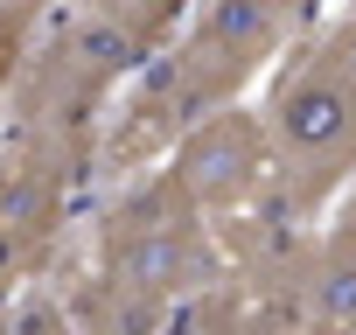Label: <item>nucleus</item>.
<instances>
[{
	"mask_svg": "<svg viewBox=\"0 0 356 335\" xmlns=\"http://www.w3.org/2000/svg\"><path fill=\"white\" fill-rule=\"evenodd\" d=\"M307 28L280 8V0H196V15L182 22L161 56H147L133 70V84L119 91L112 119H105V147L98 168H154L175 154L189 126H203L210 112L238 105L259 77H273V63L300 42Z\"/></svg>",
	"mask_w": 356,
	"mask_h": 335,
	"instance_id": "f257e3e1",
	"label": "nucleus"
},
{
	"mask_svg": "<svg viewBox=\"0 0 356 335\" xmlns=\"http://www.w3.org/2000/svg\"><path fill=\"white\" fill-rule=\"evenodd\" d=\"M224 279V245L217 217L168 175H140L98 224V265L84 286L91 335H133L161 321L168 307H182L189 293Z\"/></svg>",
	"mask_w": 356,
	"mask_h": 335,
	"instance_id": "f03ea898",
	"label": "nucleus"
},
{
	"mask_svg": "<svg viewBox=\"0 0 356 335\" xmlns=\"http://www.w3.org/2000/svg\"><path fill=\"white\" fill-rule=\"evenodd\" d=\"M266 133H273V203L280 224L328 217L356 182V70L328 49V35H300L266 77Z\"/></svg>",
	"mask_w": 356,
	"mask_h": 335,
	"instance_id": "7ed1b4c3",
	"label": "nucleus"
},
{
	"mask_svg": "<svg viewBox=\"0 0 356 335\" xmlns=\"http://www.w3.org/2000/svg\"><path fill=\"white\" fill-rule=\"evenodd\" d=\"M147 56L91 8H77L63 22H49L42 42H22L15 63V91H8V126L15 133H105L119 91L133 84Z\"/></svg>",
	"mask_w": 356,
	"mask_h": 335,
	"instance_id": "20e7f679",
	"label": "nucleus"
},
{
	"mask_svg": "<svg viewBox=\"0 0 356 335\" xmlns=\"http://www.w3.org/2000/svg\"><path fill=\"white\" fill-rule=\"evenodd\" d=\"M105 133H15L0 140V252L15 265L49 259L63 238V217L98 168Z\"/></svg>",
	"mask_w": 356,
	"mask_h": 335,
	"instance_id": "39448f33",
	"label": "nucleus"
},
{
	"mask_svg": "<svg viewBox=\"0 0 356 335\" xmlns=\"http://www.w3.org/2000/svg\"><path fill=\"white\" fill-rule=\"evenodd\" d=\"M161 168L217 224H238V217L266 210L273 203V133H266V112H245V98L210 112L203 126H189L175 140V154Z\"/></svg>",
	"mask_w": 356,
	"mask_h": 335,
	"instance_id": "423d86ee",
	"label": "nucleus"
},
{
	"mask_svg": "<svg viewBox=\"0 0 356 335\" xmlns=\"http://www.w3.org/2000/svg\"><path fill=\"white\" fill-rule=\"evenodd\" d=\"M91 8H98L140 56H161L175 35H182V22L196 15V0H91Z\"/></svg>",
	"mask_w": 356,
	"mask_h": 335,
	"instance_id": "0eeeda50",
	"label": "nucleus"
},
{
	"mask_svg": "<svg viewBox=\"0 0 356 335\" xmlns=\"http://www.w3.org/2000/svg\"><path fill=\"white\" fill-rule=\"evenodd\" d=\"M63 0H0V42H29L42 22H56Z\"/></svg>",
	"mask_w": 356,
	"mask_h": 335,
	"instance_id": "6e6552de",
	"label": "nucleus"
},
{
	"mask_svg": "<svg viewBox=\"0 0 356 335\" xmlns=\"http://www.w3.org/2000/svg\"><path fill=\"white\" fill-rule=\"evenodd\" d=\"M321 35H328V49H335V56H342V63H349V70H356V8H349V15H342V22H328V28H321Z\"/></svg>",
	"mask_w": 356,
	"mask_h": 335,
	"instance_id": "1a4fd4ad",
	"label": "nucleus"
},
{
	"mask_svg": "<svg viewBox=\"0 0 356 335\" xmlns=\"http://www.w3.org/2000/svg\"><path fill=\"white\" fill-rule=\"evenodd\" d=\"M15 63H22V42H0V126H8V91H15Z\"/></svg>",
	"mask_w": 356,
	"mask_h": 335,
	"instance_id": "9d476101",
	"label": "nucleus"
},
{
	"mask_svg": "<svg viewBox=\"0 0 356 335\" xmlns=\"http://www.w3.org/2000/svg\"><path fill=\"white\" fill-rule=\"evenodd\" d=\"M335 231H342V238H356V182H349V196L335 203Z\"/></svg>",
	"mask_w": 356,
	"mask_h": 335,
	"instance_id": "9b49d317",
	"label": "nucleus"
}]
</instances>
